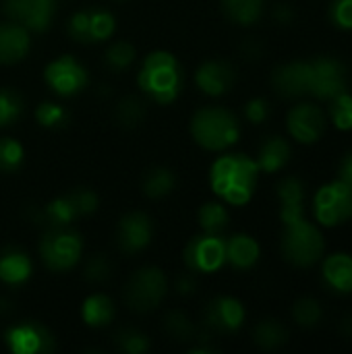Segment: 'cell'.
Listing matches in <instances>:
<instances>
[{"label":"cell","mask_w":352,"mask_h":354,"mask_svg":"<svg viewBox=\"0 0 352 354\" xmlns=\"http://www.w3.org/2000/svg\"><path fill=\"white\" fill-rule=\"evenodd\" d=\"M259 166L245 153H226L212 164V191L230 205H245L257 187Z\"/></svg>","instance_id":"6da1fadb"},{"label":"cell","mask_w":352,"mask_h":354,"mask_svg":"<svg viewBox=\"0 0 352 354\" xmlns=\"http://www.w3.org/2000/svg\"><path fill=\"white\" fill-rule=\"evenodd\" d=\"M137 81L141 91L156 104H172L183 91L185 73L174 54L158 50L145 56Z\"/></svg>","instance_id":"7a4b0ae2"},{"label":"cell","mask_w":352,"mask_h":354,"mask_svg":"<svg viewBox=\"0 0 352 354\" xmlns=\"http://www.w3.org/2000/svg\"><path fill=\"white\" fill-rule=\"evenodd\" d=\"M191 135L197 145L210 151H224L241 137V124L232 112L218 106H207L195 112L191 120Z\"/></svg>","instance_id":"3957f363"},{"label":"cell","mask_w":352,"mask_h":354,"mask_svg":"<svg viewBox=\"0 0 352 354\" xmlns=\"http://www.w3.org/2000/svg\"><path fill=\"white\" fill-rule=\"evenodd\" d=\"M324 251H326V241L322 232L305 218L284 224L282 255L288 263L297 268H311L322 259Z\"/></svg>","instance_id":"277c9868"},{"label":"cell","mask_w":352,"mask_h":354,"mask_svg":"<svg viewBox=\"0 0 352 354\" xmlns=\"http://www.w3.org/2000/svg\"><path fill=\"white\" fill-rule=\"evenodd\" d=\"M83 255V241L79 232L68 226L50 228L39 241V257L50 272L62 274L73 270Z\"/></svg>","instance_id":"5b68a950"},{"label":"cell","mask_w":352,"mask_h":354,"mask_svg":"<svg viewBox=\"0 0 352 354\" xmlns=\"http://www.w3.org/2000/svg\"><path fill=\"white\" fill-rule=\"evenodd\" d=\"M168 295V278L160 268H141L124 286V303L137 313L154 311Z\"/></svg>","instance_id":"8992f818"},{"label":"cell","mask_w":352,"mask_h":354,"mask_svg":"<svg viewBox=\"0 0 352 354\" xmlns=\"http://www.w3.org/2000/svg\"><path fill=\"white\" fill-rule=\"evenodd\" d=\"M98 209V195L91 189L79 187L68 191L66 195L50 201L44 209H41V220L50 226V228H60V226H68L71 222L89 216Z\"/></svg>","instance_id":"52a82bcc"},{"label":"cell","mask_w":352,"mask_h":354,"mask_svg":"<svg viewBox=\"0 0 352 354\" xmlns=\"http://www.w3.org/2000/svg\"><path fill=\"white\" fill-rule=\"evenodd\" d=\"M66 31L79 44H100L114 35L116 19L104 8H81L71 15Z\"/></svg>","instance_id":"ba28073f"},{"label":"cell","mask_w":352,"mask_h":354,"mask_svg":"<svg viewBox=\"0 0 352 354\" xmlns=\"http://www.w3.org/2000/svg\"><path fill=\"white\" fill-rule=\"evenodd\" d=\"M315 218L324 226H338L352 218V189L342 180L324 185L313 201Z\"/></svg>","instance_id":"9c48e42d"},{"label":"cell","mask_w":352,"mask_h":354,"mask_svg":"<svg viewBox=\"0 0 352 354\" xmlns=\"http://www.w3.org/2000/svg\"><path fill=\"white\" fill-rule=\"evenodd\" d=\"M183 261L193 274H212L226 263V241L222 234L195 236L183 251Z\"/></svg>","instance_id":"30bf717a"},{"label":"cell","mask_w":352,"mask_h":354,"mask_svg":"<svg viewBox=\"0 0 352 354\" xmlns=\"http://www.w3.org/2000/svg\"><path fill=\"white\" fill-rule=\"evenodd\" d=\"M309 95L317 100H332L338 93L346 91V68L340 60L322 56L307 62Z\"/></svg>","instance_id":"8fae6325"},{"label":"cell","mask_w":352,"mask_h":354,"mask_svg":"<svg viewBox=\"0 0 352 354\" xmlns=\"http://www.w3.org/2000/svg\"><path fill=\"white\" fill-rule=\"evenodd\" d=\"M44 79L54 93L62 97H71V95H77L87 85L89 75H87V68L75 56L62 54L56 60L46 64Z\"/></svg>","instance_id":"7c38bea8"},{"label":"cell","mask_w":352,"mask_h":354,"mask_svg":"<svg viewBox=\"0 0 352 354\" xmlns=\"http://www.w3.org/2000/svg\"><path fill=\"white\" fill-rule=\"evenodd\" d=\"M4 342L12 354H48L54 351V336L35 322L10 326L4 334Z\"/></svg>","instance_id":"4fadbf2b"},{"label":"cell","mask_w":352,"mask_h":354,"mask_svg":"<svg viewBox=\"0 0 352 354\" xmlns=\"http://www.w3.org/2000/svg\"><path fill=\"white\" fill-rule=\"evenodd\" d=\"M8 21L23 25L29 31H46L56 15V0H4Z\"/></svg>","instance_id":"5bb4252c"},{"label":"cell","mask_w":352,"mask_h":354,"mask_svg":"<svg viewBox=\"0 0 352 354\" xmlns=\"http://www.w3.org/2000/svg\"><path fill=\"white\" fill-rule=\"evenodd\" d=\"M154 239V222L143 212H129L120 218L116 228V245L124 255L141 253Z\"/></svg>","instance_id":"9a60e30c"},{"label":"cell","mask_w":352,"mask_h":354,"mask_svg":"<svg viewBox=\"0 0 352 354\" xmlns=\"http://www.w3.org/2000/svg\"><path fill=\"white\" fill-rule=\"evenodd\" d=\"M203 324L212 334H232L245 324V307L232 297H216L203 309Z\"/></svg>","instance_id":"2e32d148"},{"label":"cell","mask_w":352,"mask_h":354,"mask_svg":"<svg viewBox=\"0 0 352 354\" xmlns=\"http://www.w3.org/2000/svg\"><path fill=\"white\" fill-rule=\"evenodd\" d=\"M326 114L315 104H299L288 112L286 127L299 143H315L326 133Z\"/></svg>","instance_id":"e0dca14e"},{"label":"cell","mask_w":352,"mask_h":354,"mask_svg":"<svg viewBox=\"0 0 352 354\" xmlns=\"http://www.w3.org/2000/svg\"><path fill=\"white\" fill-rule=\"evenodd\" d=\"M234 81H237V71L226 60H207L195 73L197 87L212 97H220L228 93Z\"/></svg>","instance_id":"ac0fdd59"},{"label":"cell","mask_w":352,"mask_h":354,"mask_svg":"<svg viewBox=\"0 0 352 354\" xmlns=\"http://www.w3.org/2000/svg\"><path fill=\"white\" fill-rule=\"evenodd\" d=\"M31 48L29 29L15 21L0 23V64L21 62Z\"/></svg>","instance_id":"d6986e66"},{"label":"cell","mask_w":352,"mask_h":354,"mask_svg":"<svg viewBox=\"0 0 352 354\" xmlns=\"http://www.w3.org/2000/svg\"><path fill=\"white\" fill-rule=\"evenodd\" d=\"M272 85L282 97H303L309 95L307 62H286L278 66L272 75Z\"/></svg>","instance_id":"ffe728a7"},{"label":"cell","mask_w":352,"mask_h":354,"mask_svg":"<svg viewBox=\"0 0 352 354\" xmlns=\"http://www.w3.org/2000/svg\"><path fill=\"white\" fill-rule=\"evenodd\" d=\"M33 263L31 257L17 247H6L0 251V280L8 286H21L31 278Z\"/></svg>","instance_id":"44dd1931"},{"label":"cell","mask_w":352,"mask_h":354,"mask_svg":"<svg viewBox=\"0 0 352 354\" xmlns=\"http://www.w3.org/2000/svg\"><path fill=\"white\" fill-rule=\"evenodd\" d=\"M278 197H280V218L284 224L305 218V187L299 178L286 176L278 185Z\"/></svg>","instance_id":"7402d4cb"},{"label":"cell","mask_w":352,"mask_h":354,"mask_svg":"<svg viewBox=\"0 0 352 354\" xmlns=\"http://www.w3.org/2000/svg\"><path fill=\"white\" fill-rule=\"evenodd\" d=\"M324 280L338 295L352 292V257L346 253H334L324 261Z\"/></svg>","instance_id":"603a6c76"},{"label":"cell","mask_w":352,"mask_h":354,"mask_svg":"<svg viewBox=\"0 0 352 354\" xmlns=\"http://www.w3.org/2000/svg\"><path fill=\"white\" fill-rule=\"evenodd\" d=\"M259 243L249 234H234L226 241V261L234 270H251L259 261Z\"/></svg>","instance_id":"cb8c5ba5"},{"label":"cell","mask_w":352,"mask_h":354,"mask_svg":"<svg viewBox=\"0 0 352 354\" xmlns=\"http://www.w3.org/2000/svg\"><path fill=\"white\" fill-rule=\"evenodd\" d=\"M293 158V147L284 137H268L261 145H259V153H257V166L263 172H278L282 170Z\"/></svg>","instance_id":"d4e9b609"},{"label":"cell","mask_w":352,"mask_h":354,"mask_svg":"<svg viewBox=\"0 0 352 354\" xmlns=\"http://www.w3.org/2000/svg\"><path fill=\"white\" fill-rule=\"evenodd\" d=\"M114 315H116L114 301L102 292L87 297L81 305V317L89 328H106L114 319Z\"/></svg>","instance_id":"484cf974"},{"label":"cell","mask_w":352,"mask_h":354,"mask_svg":"<svg viewBox=\"0 0 352 354\" xmlns=\"http://www.w3.org/2000/svg\"><path fill=\"white\" fill-rule=\"evenodd\" d=\"M224 15L239 25H253L263 15V0H222Z\"/></svg>","instance_id":"4316f807"},{"label":"cell","mask_w":352,"mask_h":354,"mask_svg":"<svg viewBox=\"0 0 352 354\" xmlns=\"http://www.w3.org/2000/svg\"><path fill=\"white\" fill-rule=\"evenodd\" d=\"M174 187H176L174 172L162 166L151 168L143 178V193L149 199H164L174 191Z\"/></svg>","instance_id":"83f0119b"},{"label":"cell","mask_w":352,"mask_h":354,"mask_svg":"<svg viewBox=\"0 0 352 354\" xmlns=\"http://www.w3.org/2000/svg\"><path fill=\"white\" fill-rule=\"evenodd\" d=\"M199 226L205 234H222L228 228L230 216L226 212V207L218 201H210L205 205H201L199 214H197Z\"/></svg>","instance_id":"f1b7e54d"},{"label":"cell","mask_w":352,"mask_h":354,"mask_svg":"<svg viewBox=\"0 0 352 354\" xmlns=\"http://www.w3.org/2000/svg\"><path fill=\"white\" fill-rule=\"evenodd\" d=\"M253 338H255V344L263 351H276L280 348L286 338H288V332L286 328L276 322V319H263L255 326V332H253Z\"/></svg>","instance_id":"f546056e"},{"label":"cell","mask_w":352,"mask_h":354,"mask_svg":"<svg viewBox=\"0 0 352 354\" xmlns=\"http://www.w3.org/2000/svg\"><path fill=\"white\" fill-rule=\"evenodd\" d=\"M145 114H147V112H145V104H143L139 97H135V95L122 97V100L116 104V108H114V116H116L118 124H120V127H127V129L139 127V124L143 122Z\"/></svg>","instance_id":"4dcf8cb0"},{"label":"cell","mask_w":352,"mask_h":354,"mask_svg":"<svg viewBox=\"0 0 352 354\" xmlns=\"http://www.w3.org/2000/svg\"><path fill=\"white\" fill-rule=\"evenodd\" d=\"M135 58H137L135 46L129 44V41H124V39H118V41L110 44L108 50H106V66L110 71H116V73L131 68L133 62H135Z\"/></svg>","instance_id":"1f68e13d"},{"label":"cell","mask_w":352,"mask_h":354,"mask_svg":"<svg viewBox=\"0 0 352 354\" xmlns=\"http://www.w3.org/2000/svg\"><path fill=\"white\" fill-rule=\"evenodd\" d=\"M114 344L118 351H122L124 354H145L151 348L149 338L135 330V328H122L120 332H116L114 336Z\"/></svg>","instance_id":"d6a6232c"},{"label":"cell","mask_w":352,"mask_h":354,"mask_svg":"<svg viewBox=\"0 0 352 354\" xmlns=\"http://www.w3.org/2000/svg\"><path fill=\"white\" fill-rule=\"evenodd\" d=\"M25 149L19 141L10 137H0V172L12 174L23 166Z\"/></svg>","instance_id":"836d02e7"},{"label":"cell","mask_w":352,"mask_h":354,"mask_svg":"<svg viewBox=\"0 0 352 354\" xmlns=\"http://www.w3.org/2000/svg\"><path fill=\"white\" fill-rule=\"evenodd\" d=\"M23 97L10 89V87H2L0 89V129L2 127H10L19 120V116L23 114Z\"/></svg>","instance_id":"e575fe53"},{"label":"cell","mask_w":352,"mask_h":354,"mask_svg":"<svg viewBox=\"0 0 352 354\" xmlns=\"http://www.w3.org/2000/svg\"><path fill=\"white\" fill-rule=\"evenodd\" d=\"M35 120L44 129H62L68 124V112L54 102H41L35 108Z\"/></svg>","instance_id":"d590c367"},{"label":"cell","mask_w":352,"mask_h":354,"mask_svg":"<svg viewBox=\"0 0 352 354\" xmlns=\"http://www.w3.org/2000/svg\"><path fill=\"white\" fill-rule=\"evenodd\" d=\"M330 118L336 129L352 131V95L342 91L330 100Z\"/></svg>","instance_id":"8d00e7d4"},{"label":"cell","mask_w":352,"mask_h":354,"mask_svg":"<svg viewBox=\"0 0 352 354\" xmlns=\"http://www.w3.org/2000/svg\"><path fill=\"white\" fill-rule=\"evenodd\" d=\"M322 315H324L322 305L315 299H309V297L299 299L295 303V307H293V317L301 328H315L322 322Z\"/></svg>","instance_id":"74e56055"},{"label":"cell","mask_w":352,"mask_h":354,"mask_svg":"<svg viewBox=\"0 0 352 354\" xmlns=\"http://www.w3.org/2000/svg\"><path fill=\"white\" fill-rule=\"evenodd\" d=\"M164 330L174 338V340H195L197 328L191 324V319L180 313V311H170L164 319Z\"/></svg>","instance_id":"f35d334b"},{"label":"cell","mask_w":352,"mask_h":354,"mask_svg":"<svg viewBox=\"0 0 352 354\" xmlns=\"http://www.w3.org/2000/svg\"><path fill=\"white\" fill-rule=\"evenodd\" d=\"M112 276V263L106 255H93L87 259L85 270H83V278L91 284H102Z\"/></svg>","instance_id":"ab89813d"},{"label":"cell","mask_w":352,"mask_h":354,"mask_svg":"<svg viewBox=\"0 0 352 354\" xmlns=\"http://www.w3.org/2000/svg\"><path fill=\"white\" fill-rule=\"evenodd\" d=\"M330 21L344 31H352V0H334L330 4Z\"/></svg>","instance_id":"60d3db41"},{"label":"cell","mask_w":352,"mask_h":354,"mask_svg":"<svg viewBox=\"0 0 352 354\" xmlns=\"http://www.w3.org/2000/svg\"><path fill=\"white\" fill-rule=\"evenodd\" d=\"M245 116H247L249 122L261 124L270 116V104H268V100H263V97L249 100L247 106H245Z\"/></svg>","instance_id":"b9f144b4"},{"label":"cell","mask_w":352,"mask_h":354,"mask_svg":"<svg viewBox=\"0 0 352 354\" xmlns=\"http://www.w3.org/2000/svg\"><path fill=\"white\" fill-rule=\"evenodd\" d=\"M338 180H342L344 185H349L352 189V153H346L344 160L340 162L338 168Z\"/></svg>","instance_id":"7bdbcfd3"},{"label":"cell","mask_w":352,"mask_h":354,"mask_svg":"<svg viewBox=\"0 0 352 354\" xmlns=\"http://www.w3.org/2000/svg\"><path fill=\"white\" fill-rule=\"evenodd\" d=\"M195 286H197V282H195V278H193V272H191V274H185V276H180V278L176 280V290H178L180 295H191V292L195 290Z\"/></svg>","instance_id":"ee69618b"},{"label":"cell","mask_w":352,"mask_h":354,"mask_svg":"<svg viewBox=\"0 0 352 354\" xmlns=\"http://www.w3.org/2000/svg\"><path fill=\"white\" fill-rule=\"evenodd\" d=\"M274 19H276L278 23H282V25H288V23L295 19V12H293V8H290L288 4H280V6H276V10H274Z\"/></svg>","instance_id":"f6af8a7d"},{"label":"cell","mask_w":352,"mask_h":354,"mask_svg":"<svg viewBox=\"0 0 352 354\" xmlns=\"http://www.w3.org/2000/svg\"><path fill=\"white\" fill-rule=\"evenodd\" d=\"M243 54H245L247 58H257V56L261 54V48H259V44H257L255 39H249V41L243 46Z\"/></svg>","instance_id":"bcb514c9"},{"label":"cell","mask_w":352,"mask_h":354,"mask_svg":"<svg viewBox=\"0 0 352 354\" xmlns=\"http://www.w3.org/2000/svg\"><path fill=\"white\" fill-rule=\"evenodd\" d=\"M340 332H342V336L352 338V315H349V317L340 324Z\"/></svg>","instance_id":"7dc6e473"}]
</instances>
